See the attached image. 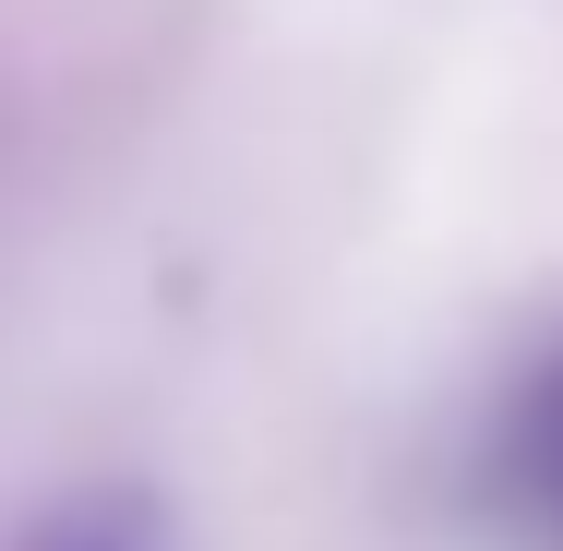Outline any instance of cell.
Wrapping results in <instances>:
<instances>
[{"label": "cell", "mask_w": 563, "mask_h": 551, "mask_svg": "<svg viewBox=\"0 0 563 551\" xmlns=\"http://www.w3.org/2000/svg\"><path fill=\"white\" fill-rule=\"evenodd\" d=\"M24 551H168V540H156V516H144V504H109V492H97V504H60Z\"/></svg>", "instance_id": "7a4b0ae2"}, {"label": "cell", "mask_w": 563, "mask_h": 551, "mask_svg": "<svg viewBox=\"0 0 563 551\" xmlns=\"http://www.w3.org/2000/svg\"><path fill=\"white\" fill-rule=\"evenodd\" d=\"M504 492L563 540V348L516 384V408H504Z\"/></svg>", "instance_id": "6da1fadb"}]
</instances>
